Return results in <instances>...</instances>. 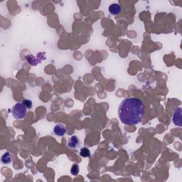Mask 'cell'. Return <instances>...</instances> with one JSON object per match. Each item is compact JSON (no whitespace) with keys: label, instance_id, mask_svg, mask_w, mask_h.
Masks as SVG:
<instances>
[{"label":"cell","instance_id":"cell-5","mask_svg":"<svg viewBox=\"0 0 182 182\" xmlns=\"http://www.w3.org/2000/svg\"><path fill=\"white\" fill-rule=\"evenodd\" d=\"M109 11L111 15H118L121 12V7L118 4H112L109 7Z\"/></svg>","mask_w":182,"mask_h":182},{"label":"cell","instance_id":"cell-9","mask_svg":"<svg viewBox=\"0 0 182 182\" xmlns=\"http://www.w3.org/2000/svg\"><path fill=\"white\" fill-rule=\"evenodd\" d=\"M79 173V166H78V164H73L71 167V169H70V174L73 176H77Z\"/></svg>","mask_w":182,"mask_h":182},{"label":"cell","instance_id":"cell-4","mask_svg":"<svg viewBox=\"0 0 182 182\" xmlns=\"http://www.w3.org/2000/svg\"><path fill=\"white\" fill-rule=\"evenodd\" d=\"M54 132L56 135H57L58 137H63L64 136L66 132V126L63 124H57L56 125V126L54 128Z\"/></svg>","mask_w":182,"mask_h":182},{"label":"cell","instance_id":"cell-2","mask_svg":"<svg viewBox=\"0 0 182 182\" xmlns=\"http://www.w3.org/2000/svg\"><path fill=\"white\" fill-rule=\"evenodd\" d=\"M27 112V108L22 102H17L11 110L13 117L17 120H23L25 118Z\"/></svg>","mask_w":182,"mask_h":182},{"label":"cell","instance_id":"cell-10","mask_svg":"<svg viewBox=\"0 0 182 182\" xmlns=\"http://www.w3.org/2000/svg\"><path fill=\"white\" fill-rule=\"evenodd\" d=\"M25 106L26 108L27 109H31L32 106H33V103H32V101L30 100H24L21 102Z\"/></svg>","mask_w":182,"mask_h":182},{"label":"cell","instance_id":"cell-1","mask_svg":"<svg viewBox=\"0 0 182 182\" xmlns=\"http://www.w3.org/2000/svg\"><path fill=\"white\" fill-rule=\"evenodd\" d=\"M145 114V105L140 99L130 97L122 100L118 109L121 122L126 125H135L142 120Z\"/></svg>","mask_w":182,"mask_h":182},{"label":"cell","instance_id":"cell-3","mask_svg":"<svg viewBox=\"0 0 182 182\" xmlns=\"http://www.w3.org/2000/svg\"><path fill=\"white\" fill-rule=\"evenodd\" d=\"M172 120L175 125L179 127L181 126V108L180 107L175 110L173 115Z\"/></svg>","mask_w":182,"mask_h":182},{"label":"cell","instance_id":"cell-8","mask_svg":"<svg viewBox=\"0 0 182 182\" xmlns=\"http://www.w3.org/2000/svg\"><path fill=\"white\" fill-rule=\"evenodd\" d=\"M80 155L83 157H89L90 156V151L87 147H83L80 150Z\"/></svg>","mask_w":182,"mask_h":182},{"label":"cell","instance_id":"cell-6","mask_svg":"<svg viewBox=\"0 0 182 182\" xmlns=\"http://www.w3.org/2000/svg\"><path fill=\"white\" fill-rule=\"evenodd\" d=\"M1 160L4 164H9L11 163V161H13V156L11 155V153L7 151V152H5L2 156Z\"/></svg>","mask_w":182,"mask_h":182},{"label":"cell","instance_id":"cell-7","mask_svg":"<svg viewBox=\"0 0 182 182\" xmlns=\"http://www.w3.org/2000/svg\"><path fill=\"white\" fill-rule=\"evenodd\" d=\"M79 145V139L76 135H73L70 137L68 141V147L70 148H76Z\"/></svg>","mask_w":182,"mask_h":182}]
</instances>
